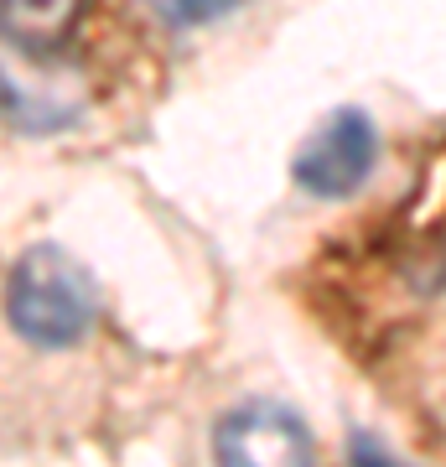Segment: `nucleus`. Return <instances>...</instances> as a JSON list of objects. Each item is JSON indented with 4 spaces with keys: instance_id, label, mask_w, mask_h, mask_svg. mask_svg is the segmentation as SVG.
Masks as SVG:
<instances>
[{
    "instance_id": "nucleus-1",
    "label": "nucleus",
    "mask_w": 446,
    "mask_h": 467,
    "mask_svg": "<svg viewBox=\"0 0 446 467\" xmlns=\"http://www.w3.org/2000/svg\"><path fill=\"white\" fill-rule=\"evenodd\" d=\"M99 312L88 270L57 244H32L11 265L5 281V317L36 348H73L88 337Z\"/></svg>"
},
{
    "instance_id": "nucleus-7",
    "label": "nucleus",
    "mask_w": 446,
    "mask_h": 467,
    "mask_svg": "<svg viewBox=\"0 0 446 467\" xmlns=\"http://www.w3.org/2000/svg\"><path fill=\"white\" fill-rule=\"evenodd\" d=\"M347 467H410V462H399V457L384 447L379 436L353 431V436H347Z\"/></svg>"
},
{
    "instance_id": "nucleus-3",
    "label": "nucleus",
    "mask_w": 446,
    "mask_h": 467,
    "mask_svg": "<svg viewBox=\"0 0 446 467\" xmlns=\"http://www.w3.org/2000/svg\"><path fill=\"white\" fill-rule=\"evenodd\" d=\"M379 161V130L364 109H337L306 135V146L296 150V187L312 198H347L368 182V171Z\"/></svg>"
},
{
    "instance_id": "nucleus-6",
    "label": "nucleus",
    "mask_w": 446,
    "mask_h": 467,
    "mask_svg": "<svg viewBox=\"0 0 446 467\" xmlns=\"http://www.w3.org/2000/svg\"><path fill=\"white\" fill-rule=\"evenodd\" d=\"M146 5L161 21H171V26H208V21L239 11L244 0H146Z\"/></svg>"
},
{
    "instance_id": "nucleus-2",
    "label": "nucleus",
    "mask_w": 446,
    "mask_h": 467,
    "mask_svg": "<svg viewBox=\"0 0 446 467\" xmlns=\"http://www.w3.org/2000/svg\"><path fill=\"white\" fill-rule=\"evenodd\" d=\"M88 104V78L63 52H26L0 42V119L16 130H63Z\"/></svg>"
},
{
    "instance_id": "nucleus-5",
    "label": "nucleus",
    "mask_w": 446,
    "mask_h": 467,
    "mask_svg": "<svg viewBox=\"0 0 446 467\" xmlns=\"http://www.w3.org/2000/svg\"><path fill=\"white\" fill-rule=\"evenodd\" d=\"M83 0H0V42L26 52H63Z\"/></svg>"
},
{
    "instance_id": "nucleus-4",
    "label": "nucleus",
    "mask_w": 446,
    "mask_h": 467,
    "mask_svg": "<svg viewBox=\"0 0 446 467\" xmlns=\"http://www.w3.org/2000/svg\"><path fill=\"white\" fill-rule=\"evenodd\" d=\"M213 457L218 467H316V441L296 410L254 400L218 420Z\"/></svg>"
}]
</instances>
